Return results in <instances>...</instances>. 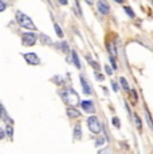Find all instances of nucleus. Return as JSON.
<instances>
[{
    "label": "nucleus",
    "instance_id": "obj_33",
    "mask_svg": "<svg viewBox=\"0 0 153 154\" xmlns=\"http://www.w3.org/2000/svg\"><path fill=\"white\" fill-rule=\"evenodd\" d=\"M3 115H4V107L1 106V104H0V118H1Z\"/></svg>",
    "mask_w": 153,
    "mask_h": 154
},
{
    "label": "nucleus",
    "instance_id": "obj_31",
    "mask_svg": "<svg viewBox=\"0 0 153 154\" xmlns=\"http://www.w3.org/2000/svg\"><path fill=\"white\" fill-rule=\"evenodd\" d=\"M4 137H5V131L3 129H0V139H3Z\"/></svg>",
    "mask_w": 153,
    "mask_h": 154
},
{
    "label": "nucleus",
    "instance_id": "obj_24",
    "mask_svg": "<svg viewBox=\"0 0 153 154\" xmlns=\"http://www.w3.org/2000/svg\"><path fill=\"white\" fill-rule=\"evenodd\" d=\"M112 123H113L114 127H117V129L121 127V123H120V118H118V117H113V118H112Z\"/></svg>",
    "mask_w": 153,
    "mask_h": 154
},
{
    "label": "nucleus",
    "instance_id": "obj_34",
    "mask_svg": "<svg viewBox=\"0 0 153 154\" xmlns=\"http://www.w3.org/2000/svg\"><path fill=\"white\" fill-rule=\"evenodd\" d=\"M59 1V4H61V5H66L67 4V0H58Z\"/></svg>",
    "mask_w": 153,
    "mask_h": 154
},
{
    "label": "nucleus",
    "instance_id": "obj_10",
    "mask_svg": "<svg viewBox=\"0 0 153 154\" xmlns=\"http://www.w3.org/2000/svg\"><path fill=\"white\" fill-rule=\"evenodd\" d=\"M144 113H145V122H146V125L149 126V129L153 131V118H152V115H150V113H149V110H148V107L146 106H144Z\"/></svg>",
    "mask_w": 153,
    "mask_h": 154
},
{
    "label": "nucleus",
    "instance_id": "obj_17",
    "mask_svg": "<svg viewBox=\"0 0 153 154\" xmlns=\"http://www.w3.org/2000/svg\"><path fill=\"white\" fill-rule=\"evenodd\" d=\"M133 121H134V123H136V126H137L138 130H141L142 129V121H141V118L138 117L137 113H134L133 114Z\"/></svg>",
    "mask_w": 153,
    "mask_h": 154
},
{
    "label": "nucleus",
    "instance_id": "obj_20",
    "mask_svg": "<svg viewBox=\"0 0 153 154\" xmlns=\"http://www.w3.org/2000/svg\"><path fill=\"white\" fill-rule=\"evenodd\" d=\"M124 11H125L126 14H128V16H129V18H132V19H133L134 16H136L134 11H133V9H132L130 7H128V5H124Z\"/></svg>",
    "mask_w": 153,
    "mask_h": 154
},
{
    "label": "nucleus",
    "instance_id": "obj_7",
    "mask_svg": "<svg viewBox=\"0 0 153 154\" xmlns=\"http://www.w3.org/2000/svg\"><path fill=\"white\" fill-rule=\"evenodd\" d=\"M81 103V107H82V110L85 113H87V114H94L95 113V106L94 103H93V100H82V102H79Z\"/></svg>",
    "mask_w": 153,
    "mask_h": 154
},
{
    "label": "nucleus",
    "instance_id": "obj_29",
    "mask_svg": "<svg viewBox=\"0 0 153 154\" xmlns=\"http://www.w3.org/2000/svg\"><path fill=\"white\" fill-rule=\"evenodd\" d=\"M112 87H113V91H116V92L120 91V87H118V83H117V82H113V81H112Z\"/></svg>",
    "mask_w": 153,
    "mask_h": 154
},
{
    "label": "nucleus",
    "instance_id": "obj_36",
    "mask_svg": "<svg viewBox=\"0 0 153 154\" xmlns=\"http://www.w3.org/2000/svg\"><path fill=\"white\" fill-rule=\"evenodd\" d=\"M86 1H87V3H89V4H90V5H91V4H93V0H86Z\"/></svg>",
    "mask_w": 153,
    "mask_h": 154
},
{
    "label": "nucleus",
    "instance_id": "obj_8",
    "mask_svg": "<svg viewBox=\"0 0 153 154\" xmlns=\"http://www.w3.org/2000/svg\"><path fill=\"white\" fill-rule=\"evenodd\" d=\"M79 83L82 86V90L83 92L86 94V95H91L93 94V90H91V86L89 85V82L86 81V78L85 77H79Z\"/></svg>",
    "mask_w": 153,
    "mask_h": 154
},
{
    "label": "nucleus",
    "instance_id": "obj_30",
    "mask_svg": "<svg viewBox=\"0 0 153 154\" xmlns=\"http://www.w3.org/2000/svg\"><path fill=\"white\" fill-rule=\"evenodd\" d=\"M5 8H7V4L4 3L3 0H0V12H3Z\"/></svg>",
    "mask_w": 153,
    "mask_h": 154
},
{
    "label": "nucleus",
    "instance_id": "obj_37",
    "mask_svg": "<svg viewBox=\"0 0 153 154\" xmlns=\"http://www.w3.org/2000/svg\"><path fill=\"white\" fill-rule=\"evenodd\" d=\"M152 4H153V0H152Z\"/></svg>",
    "mask_w": 153,
    "mask_h": 154
},
{
    "label": "nucleus",
    "instance_id": "obj_28",
    "mask_svg": "<svg viewBox=\"0 0 153 154\" xmlns=\"http://www.w3.org/2000/svg\"><path fill=\"white\" fill-rule=\"evenodd\" d=\"M105 71H106V74H107V75H113V70H112V67H110L109 64L105 66Z\"/></svg>",
    "mask_w": 153,
    "mask_h": 154
},
{
    "label": "nucleus",
    "instance_id": "obj_11",
    "mask_svg": "<svg viewBox=\"0 0 153 154\" xmlns=\"http://www.w3.org/2000/svg\"><path fill=\"white\" fill-rule=\"evenodd\" d=\"M71 52V56H73V63H74L75 64V67H77V69H82V64H81V59H79V56H78V54H77V51H74V50H71L70 51Z\"/></svg>",
    "mask_w": 153,
    "mask_h": 154
},
{
    "label": "nucleus",
    "instance_id": "obj_25",
    "mask_svg": "<svg viewBox=\"0 0 153 154\" xmlns=\"http://www.w3.org/2000/svg\"><path fill=\"white\" fill-rule=\"evenodd\" d=\"M105 142H106V138H105V137H98V138H97V141H95V146H97V147L102 146V145H103Z\"/></svg>",
    "mask_w": 153,
    "mask_h": 154
},
{
    "label": "nucleus",
    "instance_id": "obj_6",
    "mask_svg": "<svg viewBox=\"0 0 153 154\" xmlns=\"http://www.w3.org/2000/svg\"><path fill=\"white\" fill-rule=\"evenodd\" d=\"M95 5H97V9L101 15H107L110 12V4L107 3V0H98Z\"/></svg>",
    "mask_w": 153,
    "mask_h": 154
},
{
    "label": "nucleus",
    "instance_id": "obj_27",
    "mask_svg": "<svg viewBox=\"0 0 153 154\" xmlns=\"http://www.w3.org/2000/svg\"><path fill=\"white\" fill-rule=\"evenodd\" d=\"M75 7L78 9V14L82 16V8H81V4H79V0H75Z\"/></svg>",
    "mask_w": 153,
    "mask_h": 154
},
{
    "label": "nucleus",
    "instance_id": "obj_23",
    "mask_svg": "<svg viewBox=\"0 0 153 154\" xmlns=\"http://www.w3.org/2000/svg\"><path fill=\"white\" fill-rule=\"evenodd\" d=\"M109 62H110V67H113V70H118V66H117V62H116V58L110 56L109 55Z\"/></svg>",
    "mask_w": 153,
    "mask_h": 154
},
{
    "label": "nucleus",
    "instance_id": "obj_32",
    "mask_svg": "<svg viewBox=\"0 0 153 154\" xmlns=\"http://www.w3.org/2000/svg\"><path fill=\"white\" fill-rule=\"evenodd\" d=\"M125 107H126V110H128V114L132 115V111H130V107H129V104H128V102H125Z\"/></svg>",
    "mask_w": 153,
    "mask_h": 154
},
{
    "label": "nucleus",
    "instance_id": "obj_4",
    "mask_svg": "<svg viewBox=\"0 0 153 154\" xmlns=\"http://www.w3.org/2000/svg\"><path fill=\"white\" fill-rule=\"evenodd\" d=\"M38 40V35L34 34V32H24L22 35V43L23 46H27V47H31L34 46Z\"/></svg>",
    "mask_w": 153,
    "mask_h": 154
},
{
    "label": "nucleus",
    "instance_id": "obj_3",
    "mask_svg": "<svg viewBox=\"0 0 153 154\" xmlns=\"http://www.w3.org/2000/svg\"><path fill=\"white\" fill-rule=\"evenodd\" d=\"M87 127H89V130L95 135H99L102 133V125L95 115H91L87 118Z\"/></svg>",
    "mask_w": 153,
    "mask_h": 154
},
{
    "label": "nucleus",
    "instance_id": "obj_12",
    "mask_svg": "<svg viewBox=\"0 0 153 154\" xmlns=\"http://www.w3.org/2000/svg\"><path fill=\"white\" fill-rule=\"evenodd\" d=\"M81 138H82V126H81V123H77L74 126V139Z\"/></svg>",
    "mask_w": 153,
    "mask_h": 154
},
{
    "label": "nucleus",
    "instance_id": "obj_15",
    "mask_svg": "<svg viewBox=\"0 0 153 154\" xmlns=\"http://www.w3.org/2000/svg\"><path fill=\"white\" fill-rule=\"evenodd\" d=\"M55 46H56V48H59L61 51H63V52H70V47H69V43L67 42L56 43Z\"/></svg>",
    "mask_w": 153,
    "mask_h": 154
},
{
    "label": "nucleus",
    "instance_id": "obj_2",
    "mask_svg": "<svg viewBox=\"0 0 153 154\" xmlns=\"http://www.w3.org/2000/svg\"><path fill=\"white\" fill-rule=\"evenodd\" d=\"M16 22L19 23L20 27H23V28H27V30H31V31H35L36 27H35V24H34V22L31 20V18L30 16H27L26 14H23L22 11H18L16 12Z\"/></svg>",
    "mask_w": 153,
    "mask_h": 154
},
{
    "label": "nucleus",
    "instance_id": "obj_35",
    "mask_svg": "<svg viewBox=\"0 0 153 154\" xmlns=\"http://www.w3.org/2000/svg\"><path fill=\"white\" fill-rule=\"evenodd\" d=\"M114 1H117L118 4H122V3H124V0H114Z\"/></svg>",
    "mask_w": 153,
    "mask_h": 154
},
{
    "label": "nucleus",
    "instance_id": "obj_18",
    "mask_svg": "<svg viewBox=\"0 0 153 154\" xmlns=\"http://www.w3.org/2000/svg\"><path fill=\"white\" fill-rule=\"evenodd\" d=\"M54 30H55V34H56V36H58L59 39H62L63 36H65V34H63V30L61 28V26H59L58 23H54Z\"/></svg>",
    "mask_w": 153,
    "mask_h": 154
},
{
    "label": "nucleus",
    "instance_id": "obj_16",
    "mask_svg": "<svg viewBox=\"0 0 153 154\" xmlns=\"http://www.w3.org/2000/svg\"><path fill=\"white\" fill-rule=\"evenodd\" d=\"M38 38H39V40H40V43H42V44H54V43H52V40H51V39L48 38L47 35L40 34L39 36H38Z\"/></svg>",
    "mask_w": 153,
    "mask_h": 154
},
{
    "label": "nucleus",
    "instance_id": "obj_26",
    "mask_svg": "<svg viewBox=\"0 0 153 154\" xmlns=\"http://www.w3.org/2000/svg\"><path fill=\"white\" fill-rule=\"evenodd\" d=\"M94 77H95V79L98 82H102V81H105V77L102 75L101 73H98V71H95V74H94Z\"/></svg>",
    "mask_w": 153,
    "mask_h": 154
},
{
    "label": "nucleus",
    "instance_id": "obj_1",
    "mask_svg": "<svg viewBox=\"0 0 153 154\" xmlns=\"http://www.w3.org/2000/svg\"><path fill=\"white\" fill-rule=\"evenodd\" d=\"M59 95L61 98L63 99V102L67 104H70V106H77L79 104V96L78 94L74 91L73 89H66V90H62V91L59 92Z\"/></svg>",
    "mask_w": 153,
    "mask_h": 154
},
{
    "label": "nucleus",
    "instance_id": "obj_13",
    "mask_svg": "<svg viewBox=\"0 0 153 154\" xmlns=\"http://www.w3.org/2000/svg\"><path fill=\"white\" fill-rule=\"evenodd\" d=\"M106 48L109 51V55L110 56H113V58H117V50H116V46H114L113 43H106Z\"/></svg>",
    "mask_w": 153,
    "mask_h": 154
},
{
    "label": "nucleus",
    "instance_id": "obj_14",
    "mask_svg": "<svg viewBox=\"0 0 153 154\" xmlns=\"http://www.w3.org/2000/svg\"><path fill=\"white\" fill-rule=\"evenodd\" d=\"M120 85H121V87L124 89V91L125 92H129L130 87H129V83H128V81H126V78L125 77H120Z\"/></svg>",
    "mask_w": 153,
    "mask_h": 154
},
{
    "label": "nucleus",
    "instance_id": "obj_19",
    "mask_svg": "<svg viewBox=\"0 0 153 154\" xmlns=\"http://www.w3.org/2000/svg\"><path fill=\"white\" fill-rule=\"evenodd\" d=\"M86 60L89 62V64H91V66H93V67H94V69H95V71H98V70L101 69V67H99V63H97V62H95V60H93V59H91V56H90V55H87V56H86Z\"/></svg>",
    "mask_w": 153,
    "mask_h": 154
},
{
    "label": "nucleus",
    "instance_id": "obj_9",
    "mask_svg": "<svg viewBox=\"0 0 153 154\" xmlns=\"http://www.w3.org/2000/svg\"><path fill=\"white\" fill-rule=\"evenodd\" d=\"M66 114H67V117H69V118H79V117H81V111H78L74 106L67 107Z\"/></svg>",
    "mask_w": 153,
    "mask_h": 154
},
{
    "label": "nucleus",
    "instance_id": "obj_5",
    "mask_svg": "<svg viewBox=\"0 0 153 154\" xmlns=\"http://www.w3.org/2000/svg\"><path fill=\"white\" fill-rule=\"evenodd\" d=\"M23 58H24V60L27 62L28 64H31V66L40 64V59H39V56H38L35 52H27V54L23 55Z\"/></svg>",
    "mask_w": 153,
    "mask_h": 154
},
{
    "label": "nucleus",
    "instance_id": "obj_21",
    "mask_svg": "<svg viewBox=\"0 0 153 154\" xmlns=\"http://www.w3.org/2000/svg\"><path fill=\"white\" fill-rule=\"evenodd\" d=\"M129 92H130V95H132V99H133V102L136 103L138 100V94H137V90L136 89H130L129 90Z\"/></svg>",
    "mask_w": 153,
    "mask_h": 154
},
{
    "label": "nucleus",
    "instance_id": "obj_22",
    "mask_svg": "<svg viewBox=\"0 0 153 154\" xmlns=\"http://www.w3.org/2000/svg\"><path fill=\"white\" fill-rule=\"evenodd\" d=\"M5 134L8 137H12L14 134V127H12V123H7V129H5Z\"/></svg>",
    "mask_w": 153,
    "mask_h": 154
}]
</instances>
